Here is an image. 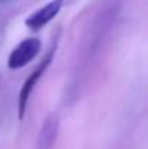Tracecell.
<instances>
[{"instance_id": "7a4b0ae2", "label": "cell", "mask_w": 148, "mask_h": 149, "mask_svg": "<svg viewBox=\"0 0 148 149\" xmlns=\"http://www.w3.org/2000/svg\"><path fill=\"white\" fill-rule=\"evenodd\" d=\"M42 44L39 38H26L19 42L7 56V68L10 70H20L26 67L36 55L41 52Z\"/></svg>"}, {"instance_id": "3957f363", "label": "cell", "mask_w": 148, "mask_h": 149, "mask_svg": "<svg viewBox=\"0 0 148 149\" xmlns=\"http://www.w3.org/2000/svg\"><path fill=\"white\" fill-rule=\"evenodd\" d=\"M64 3H65V0H51V1H48L47 4L36 9L34 13H31L25 19V26L32 32L41 31L52 19L57 17V15L61 12Z\"/></svg>"}, {"instance_id": "5b68a950", "label": "cell", "mask_w": 148, "mask_h": 149, "mask_svg": "<svg viewBox=\"0 0 148 149\" xmlns=\"http://www.w3.org/2000/svg\"><path fill=\"white\" fill-rule=\"evenodd\" d=\"M0 1H3V0H0Z\"/></svg>"}, {"instance_id": "277c9868", "label": "cell", "mask_w": 148, "mask_h": 149, "mask_svg": "<svg viewBox=\"0 0 148 149\" xmlns=\"http://www.w3.org/2000/svg\"><path fill=\"white\" fill-rule=\"evenodd\" d=\"M60 132V117L57 113H49L44 119L42 126L38 133L36 148L38 149H52L55 145L57 136Z\"/></svg>"}, {"instance_id": "6da1fadb", "label": "cell", "mask_w": 148, "mask_h": 149, "mask_svg": "<svg viewBox=\"0 0 148 149\" xmlns=\"http://www.w3.org/2000/svg\"><path fill=\"white\" fill-rule=\"evenodd\" d=\"M57 52V41L55 44L51 45V48L48 49V52L45 54V56L42 58V61L38 64V67L28 75V78L25 80L23 86L20 87V91H19V97H18V119L22 120L25 117V113H26V109H28V103L31 99V94L34 91V88L36 87V84L39 83L41 77H44L45 71L48 70V67L51 65L52 59H54V55Z\"/></svg>"}]
</instances>
